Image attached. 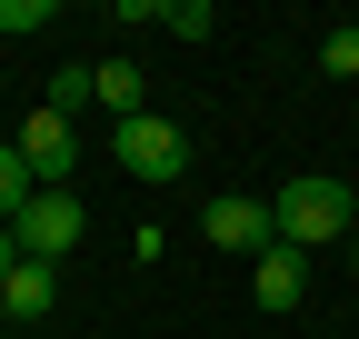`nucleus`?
I'll return each instance as SVG.
<instances>
[{
	"instance_id": "1",
	"label": "nucleus",
	"mask_w": 359,
	"mask_h": 339,
	"mask_svg": "<svg viewBox=\"0 0 359 339\" xmlns=\"http://www.w3.org/2000/svg\"><path fill=\"white\" fill-rule=\"evenodd\" d=\"M269 220H280L290 249H330L339 230H359V200H349L339 180H320V170H309V180H290L280 200H269Z\"/></svg>"
},
{
	"instance_id": "2",
	"label": "nucleus",
	"mask_w": 359,
	"mask_h": 339,
	"mask_svg": "<svg viewBox=\"0 0 359 339\" xmlns=\"http://www.w3.org/2000/svg\"><path fill=\"white\" fill-rule=\"evenodd\" d=\"M120 170L130 180H180V170H190V130H180V120H160V110H140V120H120Z\"/></svg>"
},
{
	"instance_id": "3",
	"label": "nucleus",
	"mask_w": 359,
	"mask_h": 339,
	"mask_svg": "<svg viewBox=\"0 0 359 339\" xmlns=\"http://www.w3.org/2000/svg\"><path fill=\"white\" fill-rule=\"evenodd\" d=\"M11 249L40 260V270H50L60 249H80V200H70V190H30V209L11 220Z\"/></svg>"
},
{
	"instance_id": "4",
	"label": "nucleus",
	"mask_w": 359,
	"mask_h": 339,
	"mask_svg": "<svg viewBox=\"0 0 359 339\" xmlns=\"http://www.w3.org/2000/svg\"><path fill=\"white\" fill-rule=\"evenodd\" d=\"M200 230H210V249H240V260H259V249L280 240V220H269V200H250V190H219V200L200 209Z\"/></svg>"
},
{
	"instance_id": "5",
	"label": "nucleus",
	"mask_w": 359,
	"mask_h": 339,
	"mask_svg": "<svg viewBox=\"0 0 359 339\" xmlns=\"http://www.w3.org/2000/svg\"><path fill=\"white\" fill-rule=\"evenodd\" d=\"M11 150H20V170H30V180H40V190H60V180H70V170H80V140H70V120H60V110H30Z\"/></svg>"
},
{
	"instance_id": "6",
	"label": "nucleus",
	"mask_w": 359,
	"mask_h": 339,
	"mask_svg": "<svg viewBox=\"0 0 359 339\" xmlns=\"http://www.w3.org/2000/svg\"><path fill=\"white\" fill-rule=\"evenodd\" d=\"M250 289H259V310H299V289H309V249L269 240L259 260H250Z\"/></svg>"
},
{
	"instance_id": "7",
	"label": "nucleus",
	"mask_w": 359,
	"mask_h": 339,
	"mask_svg": "<svg viewBox=\"0 0 359 339\" xmlns=\"http://www.w3.org/2000/svg\"><path fill=\"white\" fill-rule=\"evenodd\" d=\"M50 300H60V279L40 270V260H11V279H0V310H11V319H50Z\"/></svg>"
},
{
	"instance_id": "8",
	"label": "nucleus",
	"mask_w": 359,
	"mask_h": 339,
	"mask_svg": "<svg viewBox=\"0 0 359 339\" xmlns=\"http://www.w3.org/2000/svg\"><path fill=\"white\" fill-rule=\"evenodd\" d=\"M90 100H110L120 120H140V70H130V60H100V70H90Z\"/></svg>"
},
{
	"instance_id": "9",
	"label": "nucleus",
	"mask_w": 359,
	"mask_h": 339,
	"mask_svg": "<svg viewBox=\"0 0 359 339\" xmlns=\"http://www.w3.org/2000/svg\"><path fill=\"white\" fill-rule=\"evenodd\" d=\"M30 190H40V180H30V170H20V150H11V140H0V230H11V220H20V209H30Z\"/></svg>"
},
{
	"instance_id": "10",
	"label": "nucleus",
	"mask_w": 359,
	"mask_h": 339,
	"mask_svg": "<svg viewBox=\"0 0 359 339\" xmlns=\"http://www.w3.org/2000/svg\"><path fill=\"white\" fill-rule=\"evenodd\" d=\"M320 70H330V80H359V20H339V30L320 40Z\"/></svg>"
},
{
	"instance_id": "11",
	"label": "nucleus",
	"mask_w": 359,
	"mask_h": 339,
	"mask_svg": "<svg viewBox=\"0 0 359 339\" xmlns=\"http://www.w3.org/2000/svg\"><path fill=\"white\" fill-rule=\"evenodd\" d=\"M160 20H170L180 40H210V30H219V11H210V0H160Z\"/></svg>"
},
{
	"instance_id": "12",
	"label": "nucleus",
	"mask_w": 359,
	"mask_h": 339,
	"mask_svg": "<svg viewBox=\"0 0 359 339\" xmlns=\"http://www.w3.org/2000/svg\"><path fill=\"white\" fill-rule=\"evenodd\" d=\"M0 30H50V0H0Z\"/></svg>"
},
{
	"instance_id": "13",
	"label": "nucleus",
	"mask_w": 359,
	"mask_h": 339,
	"mask_svg": "<svg viewBox=\"0 0 359 339\" xmlns=\"http://www.w3.org/2000/svg\"><path fill=\"white\" fill-rule=\"evenodd\" d=\"M80 100H90V70H60V80H50V110H60V120H70V110H80Z\"/></svg>"
},
{
	"instance_id": "14",
	"label": "nucleus",
	"mask_w": 359,
	"mask_h": 339,
	"mask_svg": "<svg viewBox=\"0 0 359 339\" xmlns=\"http://www.w3.org/2000/svg\"><path fill=\"white\" fill-rule=\"evenodd\" d=\"M11 260H20V249H11V230H0V279H11Z\"/></svg>"
},
{
	"instance_id": "15",
	"label": "nucleus",
	"mask_w": 359,
	"mask_h": 339,
	"mask_svg": "<svg viewBox=\"0 0 359 339\" xmlns=\"http://www.w3.org/2000/svg\"><path fill=\"white\" fill-rule=\"evenodd\" d=\"M349 279H359V230H349Z\"/></svg>"
}]
</instances>
